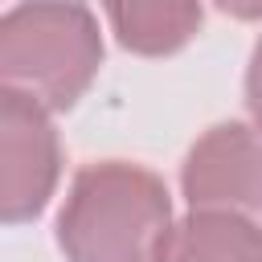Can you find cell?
I'll return each instance as SVG.
<instances>
[{"label":"cell","instance_id":"7","mask_svg":"<svg viewBox=\"0 0 262 262\" xmlns=\"http://www.w3.org/2000/svg\"><path fill=\"white\" fill-rule=\"evenodd\" d=\"M246 111L254 119V131L262 135V37L250 49V66H246Z\"/></svg>","mask_w":262,"mask_h":262},{"label":"cell","instance_id":"2","mask_svg":"<svg viewBox=\"0 0 262 262\" xmlns=\"http://www.w3.org/2000/svg\"><path fill=\"white\" fill-rule=\"evenodd\" d=\"M98 66L102 33L86 4H16L0 12V90L57 115L90 90Z\"/></svg>","mask_w":262,"mask_h":262},{"label":"cell","instance_id":"1","mask_svg":"<svg viewBox=\"0 0 262 262\" xmlns=\"http://www.w3.org/2000/svg\"><path fill=\"white\" fill-rule=\"evenodd\" d=\"M172 225V192L151 168L94 160L66 188L57 246L66 262H160Z\"/></svg>","mask_w":262,"mask_h":262},{"label":"cell","instance_id":"3","mask_svg":"<svg viewBox=\"0 0 262 262\" xmlns=\"http://www.w3.org/2000/svg\"><path fill=\"white\" fill-rule=\"evenodd\" d=\"M61 180V139L53 115L33 98L0 90V225L45 213Z\"/></svg>","mask_w":262,"mask_h":262},{"label":"cell","instance_id":"5","mask_svg":"<svg viewBox=\"0 0 262 262\" xmlns=\"http://www.w3.org/2000/svg\"><path fill=\"white\" fill-rule=\"evenodd\" d=\"M160 262H262V225L233 213L188 209L176 217Z\"/></svg>","mask_w":262,"mask_h":262},{"label":"cell","instance_id":"4","mask_svg":"<svg viewBox=\"0 0 262 262\" xmlns=\"http://www.w3.org/2000/svg\"><path fill=\"white\" fill-rule=\"evenodd\" d=\"M180 192L188 209L262 225V135L246 123L209 127L180 164Z\"/></svg>","mask_w":262,"mask_h":262},{"label":"cell","instance_id":"6","mask_svg":"<svg viewBox=\"0 0 262 262\" xmlns=\"http://www.w3.org/2000/svg\"><path fill=\"white\" fill-rule=\"evenodd\" d=\"M106 20L123 49L139 57H164L196 37L205 12L201 4H106Z\"/></svg>","mask_w":262,"mask_h":262}]
</instances>
